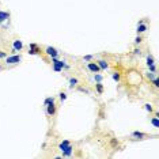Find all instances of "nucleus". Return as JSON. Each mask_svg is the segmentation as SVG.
<instances>
[{"mask_svg":"<svg viewBox=\"0 0 159 159\" xmlns=\"http://www.w3.org/2000/svg\"><path fill=\"white\" fill-rule=\"evenodd\" d=\"M140 49H135V55H140Z\"/></svg>","mask_w":159,"mask_h":159,"instance_id":"bb28decb","label":"nucleus"},{"mask_svg":"<svg viewBox=\"0 0 159 159\" xmlns=\"http://www.w3.org/2000/svg\"><path fill=\"white\" fill-rule=\"evenodd\" d=\"M97 91H98L99 94L103 93V86H102V84H101L99 82H98V84H97Z\"/></svg>","mask_w":159,"mask_h":159,"instance_id":"2eb2a0df","label":"nucleus"},{"mask_svg":"<svg viewBox=\"0 0 159 159\" xmlns=\"http://www.w3.org/2000/svg\"><path fill=\"white\" fill-rule=\"evenodd\" d=\"M111 77H113V79H114V80H117V82H118V80H120V73L114 72V73H113V75H111Z\"/></svg>","mask_w":159,"mask_h":159,"instance_id":"f3484780","label":"nucleus"},{"mask_svg":"<svg viewBox=\"0 0 159 159\" xmlns=\"http://www.w3.org/2000/svg\"><path fill=\"white\" fill-rule=\"evenodd\" d=\"M6 56H7V55H6L4 52H0V59H4Z\"/></svg>","mask_w":159,"mask_h":159,"instance_id":"a878e982","label":"nucleus"},{"mask_svg":"<svg viewBox=\"0 0 159 159\" xmlns=\"http://www.w3.org/2000/svg\"><path fill=\"white\" fill-rule=\"evenodd\" d=\"M132 137H136V140H139V139L145 137V135L141 133V132H133V133H132Z\"/></svg>","mask_w":159,"mask_h":159,"instance_id":"9d476101","label":"nucleus"},{"mask_svg":"<svg viewBox=\"0 0 159 159\" xmlns=\"http://www.w3.org/2000/svg\"><path fill=\"white\" fill-rule=\"evenodd\" d=\"M147 64H148V65L154 64V59H152V56H148V57H147Z\"/></svg>","mask_w":159,"mask_h":159,"instance_id":"a211bd4d","label":"nucleus"},{"mask_svg":"<svg viewBox=\"0 0 159 159\" xmlns=\"http://www.w3.org/2000/svg\"><path fill=\"white\" fill-rule=\"evenodd\" d=\"M55 113H56V106H55V102H53V103H49V105H46V114H49V116H53Z\"/></svg>","mask_w":159,"mask_h":159,"instance_id":"f257e3e1","label":"nucleus"},{"mask_svg":"<svg viewBox=\"0 0 159 159\" xmlns=\"http://www.w3.org/2000/svg\"><path fill=\"white\" fill-rule=\"evenodd\" d=\"M135 42H136V44H140V42H141V37H137V38L135 39Z\"/></svg>","mask_w":159,"mask_h":159,"instance_id":"393cba45","label":"nucleus"},{"mask_svg":"<svg viewBox=\"0 0 159 159\" xmlns=\"http://www.w3.org/2000/svg\"><path fill=\"white\" fill-rule=\"evenodd\" d=\"M68 144H69V141H68V140H64L63 143H60L59 148H60V150H61V151H64V150H65V148H67V145H68Z\"/></svg>","mask_w":159,"mask_h":159,"instance_id":"f8f14e48","label":"nucleus"},{"mask_svg":"<svg viewBox=\"0 0 159 159\" xmlns=\"http://www.w3.org/2000/svg\"><path fill=\"white\" fill-rule=\"evenodd\" d=\"M77 83V79H75V77H72V79H69V87H73L75 84Z\"/></svg>","mask_w":159,"mask_h":159,"instance_id":"dca6fc26","label":"nucleus"},{"mask_svg":"<svg viewBox=\"0 0 159 159\" xmlns=\"http://www.w3.org/2000/svg\"><path fill=\"white\" fill-rule=\"evenodd\" d=\"M21 61V56H10L7 57V64H16V63H19Z\"/></svg>","mask_w":159,"mask_h":159,"instance_id":"7ed1b4c3","label":"nucleus"},{"mask_svg":"<svg viewBox=\"0 0 159 159\" xmlns=\"http://www.w3.org/2000/svg\"><path fill=\"white\" fill-rule=\"evenodd\" d=\"M45 53L48 56H52V57H57V55H59V52H57L55 48H52V46H48V48L45 49Z\"/></svg>","mask_w":159,"mask_h":159,"instance_id":"f03ea898","label":"nucleus"},{"mask_svg":"<svg viewBox=\"0 0 159 159\" xmlns=\"http://www.w3.org/2000/svg\"><path fill=\"white\" fill-rule=\"evenodd\" d=\"M39 52V49H38V46L35 45V44H30V55H37V53Z\"/></svg>","mask_w":159,"mask_h":159,"instance_id":"39448f33","label":"nucleus"},{"mask_svg":"<svg viewBox=\"0 0 159 159\" xmlns=\"http://www.w3.org/2000/svg\"><path fill=\"white\" fill-rule=\"evenodd\" d=\"M71 154H72V145L68 144V145H67V148L63 151V155H64V156H69Z\"/></svg>","mask_w":159,"mask_h":159,"instance_id":"0eeeda50","label":"nucleus"},{"mask_svg":"<svg viewBox=\"0 0 159 159\" xmlns=\"http://www.w3.org/2000/svg\"><path fill=\"white\" fill-rule=\"evenodd\" d=\"M94 77H95V80H97V82H101V80L103 79V76H102V75H95Z\"/></svg>","mask_w":159,"mask_h":159,"instance_id":"412c9836","label":"nucleus"},{"mask_svg":"<svg viewBox=\"0 0 159 159\" xmlns=\"http://www.w3.org/2000/svg\"><path fill=\"white\" fill-rule=\"evenodd\" d=\"M12 45H14V52H16V50H21L23 48V44H22V41H19V39H15V41L12 42Z\"/></svg>","mask_w":159,"mask_h":159,"instance_id":"20e7f679","label":"nucleus"},{"mask_svg":"<svg viewBox=\"0 0 159 159\" xmlns=\"http://www.w3.org/2000/svg\"><path fill=\"white\" fill-rule=\"evenodd\" d=\"M53 102H55V98H46V99L45 101H44V105H45V106H46V105H49V103H53Z\"/></svg>","mask_w":159,"mask_h":159,"instance_id":"4468645a","label":"nucleus"},{"mask_svg":"<svg viewBox=\"0 0 159 159\" xmlns=\"http://www.w3.org/2000/svg\"><path fill=\"white\" fill-rule=\"evenodd\" d=\"M148 67H150V71H151V72H155V69H156V68H155L154 64H151V65H148Z\"/></svg>","mask_w":159,"mask_h":159,"instance_id":"5701e85b","label":"nucleus"},{"mask_svg":"<svg viewBox=\"0 0 159 159\" xmlns=\"http://www.w3.org/2000/svg\"><path fill=\"white\" fill-rule=\"evenodd\" d=\"M145 30H147V26H145L143 22H140V25L137 26V33H144Z\"/></svg>","mask_w":159,"mask_h":159,"instance_id":"9b49d317","label":"nucleus"},{"mask_svg":"<svg viewBox=\"0 0 159 159\" xmlns=\"http://www.w3.org/2000/svg\"><path fill=\"white\" fill-rule=\"evenodd\" d=\"M60 99H61V101L67 99V94L65 93H60Z\"/></svg>","mask_w":159,"mask_h":159,"instance_id":"aec40b11","label":"nucleus"},{"mask_svg":"<svg viewBox=\"0 0 159 159\" xmlns=\"http://www.w3.org/2000/svg\"><path fill=\"white\" fill-rule=\"evenodd\" d=\"M98 67H99V69H106L107 68V63L105 61V60H99V61H98Z\"/></svg>","mask_w":159,"mask_h":159,"instance_id":"1a4fd4ad","label":"nucleus"},{"mask_svg":"<svg viewBox=\"0 0 159 159\" xmlns=\"http://www.w3.org/2000/svg\"><path fill=\"white\" fill-rule=\"evenodd\" d=\"M145 110H147V111H152V106H151L150 103H147V105H145Z\"/></svg>","mask_w":159,"mask_h":159,"instance_id":"4be33fe9","label":"nucleus"},{"mask_svg":"<svg viewBox=\"0 0 159 159\" xmlns=\"http://www.w3.org/2000/svg\"><path fill=\"white\" fill-rule=\"evenodd\" d=\"M151 123H152V125H154L155 128H159V120H158V116L155 117V118H152Z\"/></svg>","mask_w":159,"mask_h":159,"instance_id":"ddd939ff","label":"nucleus"},{"mask_svg":"<svg viewBox=\"0 0 159 159\" xmlns=\"http://www.w3.org/2000/svg\"><path fill=\"white\" fill-rule=\"evenodd\" d=\"M93 55H87V56H84V60H86V61H90V60H93Z\"/></svg>","mask_w":159,"mask_h":159,"instance_id":"6ab92c4d","label":"nucleus"},{"mask_svg":"<svg viewBox=\"0 0 159 159\" xmlns=\"http://www.w3.org/2000/svg\"><path fill=\"white\" fill-rule=\"evenodd\" d=\"M8 18H10V14H8V12H3V11H0V23L4 22L6 19H8Z\"/></svg>","mask_w":159,"mask_h":159,"instance_id":"6e6552de","label":"nucleus"},{"mask_svg":"<svg viewBox=\"0 0 159 159\" xmlns=\"http://www.w3.org/2000/svg\"><path fill=\"white\" fill-rule=\"evenodd\" d=\"M87 67H89V69L91 71V72H94V73L99 71V67H98V64H94V63H89V65H87Z\"/></svg>","mask_w":159,"mask_h":159,"instance_id":"423d86ee","label":"nucleus"},{"mask_svg":"<svg viewBox=\"0 0 159 159\" xmlns=\"http://www.w3.org/2000/svg\"><path fill=\"white\" fill-rule=\"evenodd\" d=\"M152 83H154L156 87H159V80L158 79H152Z\"/></svg>","mask_w":159,"mask_h":159,"instance_id":"b1692460","label":"nucleus"},{"mask_svg":"<svg viewBox=\"0 0 159 159\" xmlns=\"http://www.w3.org/2000/svg\"><path fill=\"white\" fill-rule=\"evenodd\" d=\"M148 77H150V79H154V75H152V73H148V75H147Z\"/></svg>","mask_w":159,"mask_h":159,"instance_id":"cd10ccee","label":"nucleus"}]
</instances>
